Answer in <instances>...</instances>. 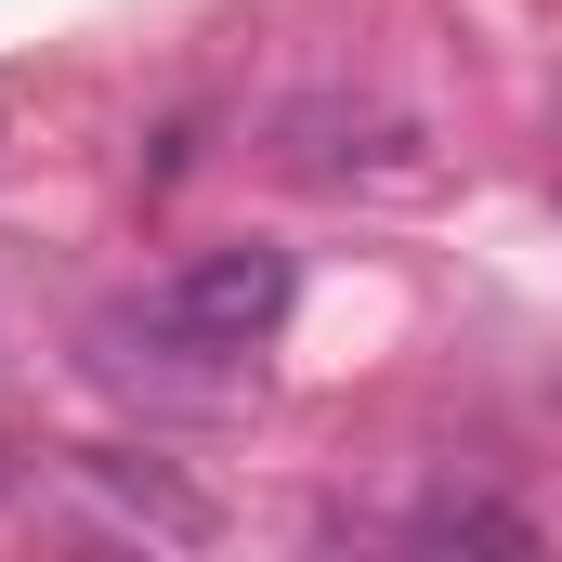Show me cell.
I'll return each mask as SVG.
<instances>
[{"mask_svg": "<svg viewBox=\"0 0 562 562\" xmlns=\"http://www.w3.org/2000/svg\"><path fill=\"white\" fill-rule=\"evenodd\" d=\"M550 196H562V170H550Z\"/></svg>", "mask_w": 562, "mask_h": 562, "instance_id": "4", "label": "cell"}, {"mask_svg": "<svg viewBox=\"0 0 562 562\" xmlns=\"http://www.w3.org/2000/svg\"><path fill=\"white\" fill-rule=\"evenodd\" d=\"M406 537H419V550H537V524L497 510V497H419Z\"/></svg>", "mask_w": 562, "mask_h": 562, "instance_id": "3", "label": "cell"}, {"mask_svg": "<svg viewBox=\"0 0 562 562\" xmlns=\"http://www.w3.org/2000/svg\"><path fill=\"white\" fill-rule=\"evenodd\" d=\"M79 484H92V497H105L119 524H144V537H170V550H210V524H223V510H210L196 484H170L157 458H79Z\"/></svg>", "mask_w": 562, "mask_h": 562, "instance_id": "2", "label": "cell"}, {"mask_svg": "<svg viewBox=\"0 0 562 562\" xmlns=\"http://www.w3.org/2000/svg\"><path fill=\"white\" fill-rule=\"evenodd\" d=\"M288 301H301V262H288L276 236H236V249H196L183 276L157 288V314L170 327H196L210 353H262L288 327Z\"/></svg>", "mask_w": 562, "mask_h": 562, "instance_id": "1", "label": "cell"}]
</instances>
